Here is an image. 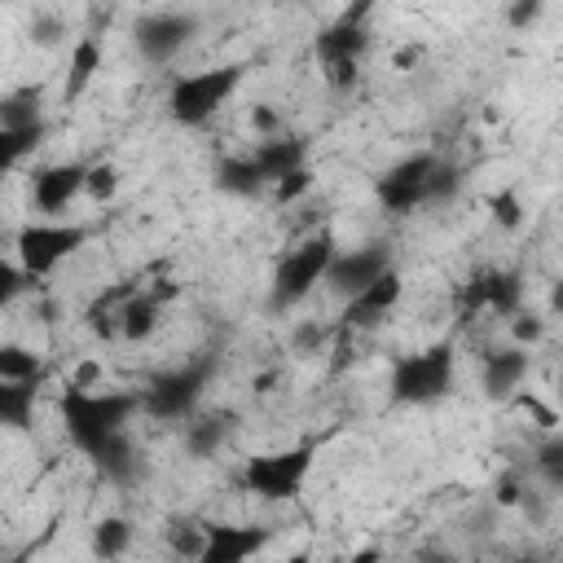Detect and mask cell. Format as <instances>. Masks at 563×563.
I'll use <instances>...</instances> for the list:
<instances>
[{"label":"cell","mask_w":563,"mask_h":563,"mask_svg":"<svg viewBox=\"0 0 563 563\" xmlns=\"http://www.w3.org/2000/svg\"><path fill=\"white\" fill-rule=\"evenodd\" d=\"M559 457H563V444H559V440H550V444L541 449V466L550 471V479H554V484H559Z\"/></svg>","instance_id":"obj_33"},{"label":"cell","mask_w":563,"mask_h":563,"mask_svg":"<svg viewBox=\"0 0 563 563\" xmlns=\"http://www.w3.org/2000/svg\"><path fill=\"white\" fill-rule=\"evenodd\" d=\"M523 299V282L519 273H506V268H488L479 277H471L462 286V312H515Z\"/></svg>","instance_id":"obj_15"},{"label":"cell","mask_w":563,"mask_h":563,"mask_svg":"<svg viewBox=\"0 0 563 563\" xmlns=\"http://www.w3.org/2000/svg\"><path fill=\"white\" fill-rule=\"evenodd\" d=\"M88 242L84 224H66V220H31L18 229V268L26 273V282H40L48 273H57L79 246Z\"/></svg>","instance_id":"obj_6"},{"label":"cell","mask_w":563,"mask_h":563,"mask_svg":"<svg viewBox=\"0 0 563 563\" xmlns=\"http://www.w3.org/2000/svg\"><path fill=\"white\" fill-rule=\"evenodd\" d=\"M119 189V167L114 163H88V176H84V194L97 198V202H110Z\"/></svg>","instance_id":"obj_26"},{"label":"cell","mask_w":563,"mask_h":563,"mask_svg":"<svg viewBox=\"0 0 563 563\" xmlns=\"http://www.w3.org/2000/svg\"><path fill=\"white\" fill-rule=\"evenodd\" d=\"M158 321H163V295H154V290H132L123 303H119V317H114V334L119 339H128V343H141V339H150L154 330H158Z\"/></svg>","instance_id":"obj_18"},{"label":"cell","mask_w":563,"mask_h":563,"mask_svg":"<svg viewBox=\"0 0 563 563\" xmlns=\"http://www.w3.org/2000/svg\"><path fill=\"white\" fill-rule=\"evenodd\" d=\"M312 462H317V444L312 440H299V444H286V449H268V453H251L242 462V488L251 497H260V501H290L308 484Z\"/></svg>","instance_id":"obj_5"},{"label":"cell","mask_w":563,"mask_h":563,"mask_svg":"<svg viewBox=\"0 0 563 563\" xmlns=\"http://www.w3.org/2000/svg\"><path fill=\"white\" fill-rule=\"evenodd\" d=\"M44 361L22 343H0V383H40Z\"/></svg>","instance_id":"obj_23"},{"label":"cell","mask_w":563,"mask_h":563,"mask_svg":"<svg viewBox=\"0 0 563 563\" xmlns=\"http://www.w3.org/2000/svg\"><path fill=\"white\" fill-rule=\"evenodd\" d=\"M523 378H528V347H493V352L484 356L479 383H484V391H488L493 400L515 396V391L523 387Z\"/></svg>","instance_id":"obj_17"},{"label":"cell","mask_w":563,"mask_h":563,"mask_svg":"<svg viewBox=\"0 0 563 563\" xmlns=\"http://www.w3.org/2000/svg\"><path fill=\"white\" fill-rule=\"evenodd\" d=\"M44 537H48V532H44ZM44 537H40V541H44ZM40 541H31V545H22V550H13V554H0V563H35Z\"/></svg>","instance_id":"obj_34"},{"label":"cell","mask_w":563,"mask_h":563,"mask_svg":"<svg viewBox=\"0 0 563 563\" xmlns=\"http://www.w3.org/2000/svg\"><path fill=\"white\" fill-rule=\"evenodd\" d=\"M361 18H365V9L343 13L330 31L317 35V57H321V70H325V79L334 88H347L356 79V62H361V53L369 44V35L361 31Z\"/></svg>","instance_id":"obj_9"},{"label":"cell","mask_w":563,"mask_h":563,"mask_svg":"<svg viewBox=\"0 0 563 563\" xmlns=\"http://www.w3.org/2000/svg\"><path fill=\"white\" fill-rule=\"evenodd\" d=\"M202 387H207V365H180V369L158 374L136 396V409L150 413V418H158V422H180V418H189L198 409Z\"/></svg>","instance_id":"obj_8"},{"label":"cell","mask_w":563,"mask_h":563,"mask_svg":"<svg viewBox=\"0 0 563 563\" xmlns=\"http://www.w3.org/2000/svg\"><path fill=\"white\" fill-rule=\"evenodd\" d=\"M251 163H255V172H260L264 185H277V180H286V176H295V172L308 167V141L303 136H290V132H277V136H268V141L255 145Z\"/></svg>","instance_id":"obj_16"},{"label":"cell","mask_w":563,"mask_h":563,"mask_svg":"<svg viewBox=\"0 0 563 563\" xmlns=\"http://www.w3.org/2000/svg\"><path fill=\"white\" fill-rule=\"evenodd\" d=\"M268 545V528L260 523H202V545L194 563H251Z\"/></svg>","instance_id":"obj_10"},{"label":"cell","mask_w":563,"mask_h":563,"mask_svg":"<svg viewBox=\"0 0 563 563\" xmlns=\"http://www.w3.org/2000/svg\"><path fill=\"white\" fill-rule=\"evenodd\" d=\"M220 444H224V422L220 418H202V422L189 427V453L194 457H211Z\"/></svg>","instance_id":"obj_27"},{"label":"cell","mask_w":563,"mask_h":563,"mask_svg":"<svg viewBox=\"0 0 563 563\" xmlns=\"http://www.w3.org/2000/svg\"><path fill=\"white\" fill-rule=\"evenodd\" d=\"M84 176H88V163H48V167H40L31 176V207L44 220H57L84 194Z\"/></svg>","instance_id":"obj_12"},{"label":"cell","mask_w":563,"mask_h":563,"mask_svg":"<svg viewBox=\"0 0 563 563\" xmlns=\"http://www.w3.org/2000/svg\"><path fill=\"white\" fill-rule=\"evenodd\" d=\"M44 141V128H0V176H9L26 154H35V145Z\"/></svg>","instance_id":"obj_24"},{"label":"cell","mask_w":563,"mask_h":563,"mask_svg":"<svg viewBox=\"0 0 563 563\" xmlns=\"http://www.w3.org/2000/svg\"><path fill=\"white\" fill-rule=\"evenodd\" d=\"M194 35V13H176V9H158V13H145L136 22V53L154 66L172 62Z\"/></svg>","instance_id":"obj_11"},{"label":"cell","mask_w":563,"mask_h":563,"mask_svg":"<svg viewBox=\"0 0 563 563\" xmlns=\"http://www.w3.org/2000/svg\"><path fill=\"white\" fill-rule=\"evenodd\" d=\"M26 286H31V282H26V273H22L13 260H0V308H9Z\"/></svg>","instance_id":"obj_29"},{"label":"cell","mask_w":563,"mask_h":563,"mask_svg":"<svg viewBox=\"0 0 563 563\" xmlns=\"http://www.w3.org/2000/svg\"><path fill=\"white\" fill-rule=\"evenodd\" d=\"M391 268L387 246H361V251H334L330 268H325V286L343 299H352L356 290H365L374 277H383Z\"/></svg>","instance_id":"obj_13"},{"label":"cell","mask_w":563,"mask_h":563,"mask_svg":"<svg viewBox=\"0 0 563 563\" xmlns=\"http://www.w3.org/2000/svg\"><path fill=\"white\" fill-rule=\"evenodd\" d=\"M334 251H339V246H334L330 233H312V238H303L299 246H290V251L277 260V268H273V303H277V308H290V303L308 299V295L325 282V268H330Z\"/></svg>","instance_id":"obj_7"},{"label":"cell","mask_w":563,"mask_h":563,"mask_svg":"<svg viewBox=\"0 0 563 563\" xmlns=\"http://www.w3.org/2000/svg\"><path fill=\"white\" fill-rule=\"evenodd\" d=\"M537 13H541V4H523V9H515L519 22H528V18H537Z\"/></svg>","instance_id":"obj_35"},{"label":"cell","mask_w":563,"mask_h":563,"mask_svg":"<svg viewBox=\"0 0 563 563\" xmlns=\"http://www.w3.org/2000/svg\"><path fill=\"white\" fill-rule=\"evenodd\" d=\"M35 400H40L35 383H0V427L26 431L35 418Z\"/></svg>","instance_id":"obj_21"},{"label":"cell","mask_w":563,"mask_h":563,"mask_svg":"<svg viewBox=\"0 0 563 563\" xmlns=\"http://www.w3.org/2000/svg\"><path fill=\"white\" fill-rule=\"evenodd\" d=\"M251 123H255L260 141H268V136H277V132H282V114H277V110H268V106H255V110H251Z\"/></svg>","instance_id":"obj_31"},{"label":"cell","mask_w":563,"mask_h":563,"mask_svg":"<svg viewBox=\"0 0 563 563\" xmlns=\"http://www.w3.org/2000/svg\"><path fill=\"white\" fill-rule=\"evenodd\" d=\"M308 185H312L308 167H303V172H295V176H286V180H277V202H282V207H286V202H295L299 194H308Z\"/></svg>","instance_id":"obj_30"},{"label":"cell","mask_w":563,"mask_h":563,"mask_svg":"<svg viewBox=\"0 0 563 563\" xmlns=\"http://www.w3.org/2000/svg\"><path fill=\"white\" fill-rule=\"evenodd\" d=\"M400 295H405V277H400L396 268H387L383 277H374L365 290H356V295L347 299L343 325H347V330H369V325H378V321L400 303Z\"/></svg>","instance_id":"obj_14"},{"label":"cell","mask_w":563,"mask_h":563,"mask_svg":"<svg viewBox=\"0 0 563 563\" xmlns=\"http://www.w3.org/2000/svg\"><path fill=\"white\" fill-rule=\"evenodd\" d=\"M88 545H92V554H97V559L114 563V559L132 545V523H128V519H119V515H106V519H97V523H92Z\"/></svg>","instance_id":"obj_22"},{"label":"cell","mask_w":563,"mask_h":563,"mask_svg":"<svg viewBox=\"0 0 563 563\" xmlns=\"http://www.w3.org/2000/svg\"><path fill=\"white\" fill-rule=\"evenodd\" d=\"M515 339L519 343H537L541 339V317H519L515 321Z\"/></svg>","instance_id":"obj_32"},{"label":"cell","mask_w":563,"mask_h":563,"mask_svg":"<svg viewBox=\"0 0 563 563\" xmlns=\"http://www.w3.org/2000/svg\"><path fill=\"white\" fill-rule=\"evenodd\" d=\"M216 185H220V189H229V194H246V198L264 189V180H260V172H255L251 154H246V158H224V163H220V172H216Z\"/></svg>","instance_id":"obj_25"},{"label":"cell","mask_w":563,"mask_h":563,"mask_svg":"<svg viewBox=\"0 0 563 563\" xmlns=\"http://www.w3.org/2000/svg\"><path fill=\"white\" fill-rule=\"evenodd\" d=\"M62 427L70 435V444L101 462L114 444L128 440V418L136 413V396L132 391H88L84 383H70L57 400Z\"/></svg>","instance_id":"obj_1"},{"label":"cell","mask_w":563,"mask_h":563,"mask_svg":"<svg viewBox=\"0 0 563 563\" xmlns=\"http://www.w3.org/2000/svg\"><path fill=\"white\" fill-rule=\"evenodd\" d=\"M488 211L497 216L501 229H519V220H523V207H519V194H515V189H497V194L488 198Z\"/></svg>","instance_id":"obj_28"},{"label":"cell","mask_w":563,"mask_h":563,"mask_svg":"<svg viewBox=\"0 0 563 563\" xmlns=\"http://www.w3.org/2000/svg\"><path fill=\"white\" fill-rule=\"evenodd\" d=\"M453 361L457 356H453V343L449 339L396 356L391 361V378H387L391 400L396 405H435L453 387Z\"/></svg>","instance_id":"obj_4"},{"label":"cell","mask_w":563,"mask_h":563,"mask_svg":"<svg viewBox=\"0 0 563 563\" xmlns=\"http://www.w3.org/2000/svg\"><path fill=\"white\" fill-rule=\"evenodd\" d=\"M0 128H44V97L40 88H13V92H0Z\"/></svg>","instance_id":"obj_20"},{"label":"cell","mask_w":563,"mask_h":563,"mask_svg":"<svg viewBox=\"0 0 563 563\" xmlns=\"http://www.w3.org/2000/svg\"><path fill=\"white\" fill-rule=\"evenodd\" d=\"M444 563H466V559H444Z\"/></svg>","instance_id":"obj_36"},{"label":"cell","mask_w":563,"mask_h":563,"mask_svg":"<svg viewBox=\"0 0 563 563\" xmlns=\"http://www.w3.org/2000/svg\"><path fill=\"white\" fill-rule=\"evenodd\" d=\"M242 70L238 62H224V66H207V70H189V75H176L172 88H167V119L180 123V128H202L220 114V106L238 92L242 84Z\"/></svg>","instance_id":"obj_3"},{"label":"cell","mask_w":563,"mask_h":563,"mask_svg":"<svg viewBox=\"0 0 563 563\" xmlns=\"http://www.w3.org/2000/svg\"><path fill=\"white\" fill-rule=\"evenodd\" d=\"M453 185H457V172L444 167L435 154H409V158L391 163V167L374 180V194H378V202H383L387 211L409 216V211H418L422 202L444 198Z\"/></svg>","instance_id":"obj_2"},{"label":"cell","mask_w":563,"mask_h":563,"mask_svg":"<svg viewBox=\"0 0 563 563\" xmlns=\"http://www.w3.org/2000/svg\"><path fill=\"white\" fill-rule=\"evenodd\" d=\"M97 70H101V40L97 35H79L75 48H70V62H66V84H62L66 106L88 92V84L97 79Z\"/></svg>","instance_id":"obj_19"}]
</instances>
